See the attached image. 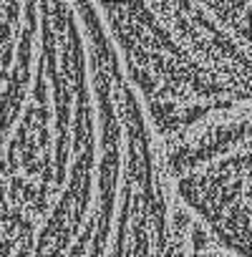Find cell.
Wrapping results in <instances>:
<instances>
[{
    "mask_svg": "<svg viewBox=\"0 0 252 257\" xmlns=\"http://www.w3.org/2000/svg\"><path fill=\"white\" fill-rule=\"evenodd\" d=\"M189 237L98 3H0V257H189Z\"/></svg>",
    "mask_w": 252,
    "mask_h": 257,
    "instance_id": "obj_1",
    "label": "cell"
}]
</instances>
